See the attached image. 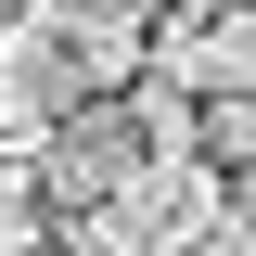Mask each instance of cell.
Here are the masks:
<instances>
[{"mask_svg": "<svg viewBox=\"0 0 256 256\" xmlns=\"http://www.w3.org/2000/svg\"><path fill=\"white\" fill-rule=\"evenodd\" d=\"M0 256H256V0H0Z\"/></svg>", "mask_w": 256, "mask_h": 256, "instance_id": "cell-1", "label": "cell"}]
</instances>
